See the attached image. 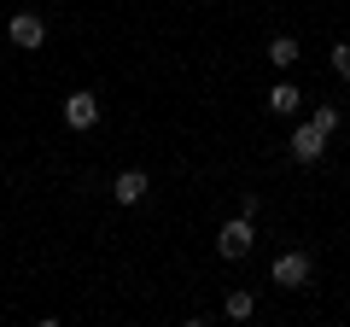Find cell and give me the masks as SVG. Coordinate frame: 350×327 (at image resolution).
I'll list each match as a JSON object with an SVG mask.
<instances>
[{
  "instance_id": "6da1fadb",
  "label": "cell",
  "mask_w": 350,
  "mask_h": 327,
  "mask_svg": "<svg viewBox=\"0 0 350 327\" xmlns=\"http://www.w3.org/2000/svg\"><path fill=\"white\" fill-rule=\"evenodd\" d=\"M310 275H315L310 252H286V257L275 263V275H269V280H275V287H286V292H298V287H310Z\"/></svg>"
},
{
  "instance_id": "7a4b0ae2",
  "label": "cell",
  "mask_w": 350,
  "mask_h": 327,
  "mask_svg": "<svg viewBox=\"0 0 350 327\" xmlns=\"http://www.w3.org/2000/svg\"><path fill=\"white\" fill-rule=\"evenodd\" d=\"M251 239H257L251 234V216H234V222H222V234H216V252L222 257H245Z\"/></svg>"
},
{
  "instance_id": "3957f363",
  "label": "cell",
  "mask_w": 350,
  "mask_h": 327,
  "mask_svg": "<svg viewBox=\"0 0 350 327\" xmlns=\"http://www.w3.org/2000/svg\"><path fill=\"white\" fill-rule=\"evenodd\" d=\"M64 123H70V129H94V123H100V94L76 88L70 100H64Z\"/></svg>"
},
{
  "instance_id": "277c9868",
  "label": "cell",
  "mask_w": 350,
  "mask_h": 327,
  "mask_svg": "<svg viewBox=\"0 0 350 327\" xmlns=\"http://www.w3.org/2000/svg\"><path fill=\"white\" fill-rule=\"evenodd\" d=\"M321 152H327V129L321 123H304L298 135H292V158L298 164H321Z\"/></svg>"
},
{
  "instance_id": "5b68a950",
  "label": "cell",
  "mask_w": 350,
  "mask_h": 327,
  "mask_svg": "<svg viewBox=\"0 0 350 327\" xmlns=\"http://www.w3.org/2000/svg\"><path fill=\"white\" fill-rule=\"evenodd\" d=\"M6 29H12V41H18V47H24V53H36L41 41H47V24H41L36 12H18V18H12V24H6Z\"/></svg>"
},
{
  "instance_id": "8992f818",
  "label": "cell",
  "mask_w": 350,
  "mask_h": 327,
  "mask_svg": "<svg viewBox=\"0 0 350 327\" xmlns=\"http://www.w3.org/2000/svg\"><path fill=\"white\" fill-rule=\"evenodd\" d=\"M146 187H152L146 170H123V176L111 181V199H117V205H140V199H146Z\"/></svg>"
},
{
  "instance_id": "52a82bcc",
  "label": "cell",
  "mask_w": 350,
  "mask_h": 327,
  "mask_svg": "<svg viewBox=\"0 0 350 327\" xmlns=\"http://www.w3.org/2000/svg\"><path fill=\"white\" fill-rule=\"evenodd\" d=\"M298 105H304V94L292 88V82H275V88H269V112H275V117H292Z\"/></svg>"
},
{
  "instance_id": "ba28073f",
  "label": "cell",
  "mask_w": 350,
  "mask_h": 327,
  "mask_svg": "<svg viewBox=\"0 0 350 327\" xmlns=\"http://www.w3.org/2000/svg\"><path fill=\"white\" fill-rule=\"evenodd\" d=\"M269 64H280V70L298 64V41H292V36H275V41H269Z\"/></svg>"
},
{
  "instance_id": "9c48e42d",
  "label": "cell",
  "mask_w": 350,
  "mask_h": 327,
  "mask_svg": "<svg viewBox=\"0 0 350 327\" xmlns=\"http://www.w3.org/2000/svg\"><path fill=\"white\" fill-rule=\"evenodd\" d=\"M222 310H228V322H245V315L257 310V298H251V292H228V304H222Z\"/></svg>"
},
{
  "instance_id": "30bf717a",
  "label": "cell",
  "mask_w": 350,
  "mask_h": 327,
  "mask_svg": "<svg viewBox=\"0 0 350 327\" xmlns=\"http://www.w3.org/2000/svg\"><path fill=\"white\" fill-rule=\"evenodd\" d=\"M310 123H321L327 135H333V129H338V105H315V117H310Z\"/></svg>"
},
{
  "instance_id": "8fae6325",
  "label": "cell",
  "mask_w": 350,
  "mask_h": 327,
  "mask_svg": "<svg viewBox=\"0 0 350 327\" xmlns=\"http://www.w3.org/2000/svg\"><path fill=\"white\" fill-rule=\"evenodd\" d=\"M333 70L350 82V41H338V47H333Z\"/></svg>"
}]
</instances>
